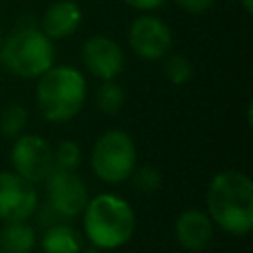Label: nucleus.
Returning <instances> with one entry per match:
<instances>
[{"instance_id":"f257e3e1","label":"nucleus","mask_w":253,"mask_h":253,"mask_svg":"<svg viewBox=\"0 0 253 253\" xmlns=\"http://www.w3.org/2000/svg\"><path fill=\"white\" fill-rule=\"evenodd\" d=\"M210 219L231 235L253 229V182L239 170L217 172L206 192Z\"/></svg>"},{"instance_id":"f03ea898","label":"nucleus","mask_w":253,"mask_h":253,"mask_svg":"<svg viewBox=\"0 0 253 253\" xmlns=\"http://www.w3.org/2000/svg\"><path fill=\"white\" fill-rule=\"evenodd\" d=\"M87 99V79L73 65H51L38 77L36 103L49 123L71 121Z\"/></svg>"},{"instance_id":"7ed1b4c3","label":"nucleus","mask_w":253,"mask_h":253,"mask_svg":"<svg viewBox=\"0 0 253 253\" xmlns=\"http://www.w3.org/2000/svg\"><path fill=\"white\" fill-rule=\"evenodd\" d=\"M136 217L126 200L117 194H97L83 210V229L97 249H119L134 233Z\"/></svg>"},{"instance_id":"20e7f679","label":"nucleus","mask_w":253,"mask_h":253,"mask_svg":"<svg viewBox=\"0 0 253 253\" xmlns=\"http://www.w3.org/2000/svg\"><path fill=\"white\" fill-rule=\"evenodd\" d=\"M0 63L16 77L38 79L55 63L53 42L40 28H18L0 43Z\"/></svg>"},{"instance_id":"39448f33","label":"nucleus","mask_w":253,"mask_h":253,"mask_svg":"<svg viewBox=\"0 0 253 253\" xmlns=\"http://www.w3.org/2000/svg\"><path fill=\"white\" fill-rule=\"evenodd\" d=\"M91 170L105 184H123L136 168V146L128 132L105 130L91 148Z\"/></svg>"},{"instance_id":"423d86ee","label":"nucleus","mask_w":253,"mask_h":253,"mask_svg":"<svg viewBox=\"0 0 253 253\" xmlns=\"http://www.w3.org/2000/svg\"><path fill=\"white\" fill-rule=\"evenodd\" d=\"M10 162L14 172L32 184L45 182L47 176L55 170L53 148L40 134H20L14 138L10 148Z\"/></svg>"},{"instance_id":"0eeeda50","label":"nucleus","mask_w":253,"mask_h":253,"mask_svg":"<svg viewBox=\"0 0 253 253\" xmlns=\"http://www.w3.org/2000/svg\"><path fill=\"white\" fill-rule=\"evenodd\" d=\"M126 42L136 57L144 61H160L172 47V30L158 16L140 14L130 22Z\"/></svg>"},{"instance_id":"6e6552de","label":"nucleus","mask_w":253,"mask_h":253,"mask_svg":"<svg viewBox=\"0 0 253 253\" xmlns=\"http://www.w3.org/2000/svg\"><path fill=\"white\" fill-rule=\"evenodd\" d=\"M45 182H47L49 210L55 215L73 219L79 213H83L89 202V192H87L85 182L75 172L53 170Z\"/></svg>"},{"instance_id":"1a4fd4ad","label":"nucleus","mask_w":253,"mask_h":253,"mask_svg":"<svg viewBox=\"0 0 253 253\" xmlns=\"http://www.w3.org/2000/svg\"><path fill=\"white\" fill-rule=\"evenodd\" d=\"M38 210V192L32 182L18 176L14 170L0 172V219L28 221Z\"/></svg>"},{"instance_id":"9d476101","label":"nucleus","mask_w":253,"mask_h":253,"mask_svg":"<svg viewBox=\"0 0 253 253\" xmlns=\"http://www.w3.org/2000/svg\"><path fill=\"white\" fill-rule=\"evenodd\" d=\"M81 61L93 77L101 81H113L125 69V51L109 36L97 34L83 42Z\"/></svg>"},{"instance_id":"9b49d317","label":"nucleus","mask_w":253,"mask_h":253,"mask_svg":"<svg viewBox=\"0 0 253 253\" xmlns=\"http://www.w3.org/2000/svg\"><path fill=\"white\" fill-rule=\"evenodd\" d=\"M174 231H176L178 243L186 251L200 253L208 249L213 239V221L210 219L206 211L198 208H190V210H184L176 217Z\"/></svg>"},{"instance_id":"f8f14e48","label":"nucleus","mask_w":253,"mask_h":253,"mask_svg":"<svg viewBox=\"0 0 253 253\" xmlns=\"http://www.w3.org/2000/svg\"><path fill=\"white\" fill-rule=\"evenodd\" d=\"M83 12L77 2L73 0H55L45 8L40 20V30L53 42V40H63L69 38L77 32L81 26Z\"/></svg>"},{"instance_id":"ddd939ff","label":"nucleus","mask_w":253,"mask_h":253,"mask_svg":"<svg viewBox=\"0 0 253 253\" xmlns=\"http://www.w3.org/2000/svg\"><path fill=\"white\" fill-rule=\"evenodd\" d=\"M36 231L26 221H8L0 231V253H32Z\"/></svg>"},{"instance_id":"4468645a","label":"nucleus","mask_w":253,"mask_h":253,"mask_svg":"<svg viewBox=\"0 0 253 253\" xmlns=\"http://www.w3.org/2000/svg\"><path fill=\"white\" fill-rule=\"evenodd\" d=\"M42 251L43 253H79L81 237L67 223H53L42 235Z\"/></svg>"},{"instance_id":"2eb2a0df","label":"nucleus","mask_w":253,"mask_h":253,"mask_svg":"<svg viewBox=\"0 0 253 253\" xmlns=\"http://www.w3.org/2000/svg\"><path fill=\"white\" fill-rule=\"evenodd\" d=\"M125 101H126L125 89L115 79L113 81H101L97 95H95V103L103 115H111V117L117 115L125 107Z\"/></svg>"},{"instance_id":"dca6fc26","label":"nucleus","mask_w":253,"mask_h":253,"mask_svg":"<svg viewBox=\"0 0 253 253\" xmlns=\"http://www.w3.org/2000/svg\"><path fill=\"white\" fill-rule=\"evenodd\" d=\"M28 111H26V107H22V105H8L2 113H0V130H2V134L6 136V138H18L22 132H24V128L28 126Z\"/></svg>"},{"instance_id":"f3484780","label":"nucleus","mask_w":253,"mask_h":253,"mask_svg":"<svg viewBox=\"0 0 253 253\" xmlns=\"http://www.w3.org/2000/svg\"><path fill=\"white\" fill-rule=\"evenodd\" d=\"M164 75L172 85H184L194 77L192 61L180 53L168 55L164 57Z\"/></svg>"},{"instance_id":"a211bd4d","label":"nucleus","mask_w":253,"mask_h":253,"mask_svg":"<svg viewBox=\"0 0 253 253\" xmlns=\"http://www.w3.org/2000/svg\"><path fill=\"white\" fill-rule=\"evenodd\" d=\"M81 164V148L75 140H61L53 148V166L55 170L75 172Z\"/></svg>"},{"instance_id":"6ab92c4d","label":"nucleus","mask_w":253,"mask_h":253,"mask_svg":"<svg viewBox=\"0 0 253 253\" xmlns=\"http://www.w3.org/2000/svg\"><path fill=\"white\" fill-rule=\"evenodd\" d=\"M130 178H132L134 190L140 192V194H152V192H156V190L160 188V184H162L160 172H158L154 166H150V164H144V166H140V168H134L132 174H130Z\"/></svg>"},{"instance_id":"aec40b11","label":"nucleus","mask_w":253,"mask_h":253,"mask_svg":"<svg viewBox=\"0 0 253 253\" xmlns=\"http://www.w3.org/2000/svg\"><path fill=\"white\" fill-rule=\"evenodd\" d=\"M174 2L182 12L190 16H202L213 6V0H174Z\"/></svg>"},{"instance_id":"412c9836","label":"nucleus","mask_w":253,"mask_h":253,"mask_svg":"<svg viewBox=\"0 0 253 253\" xmlns=\"http://www.w3.org/2000/svg\"><path fill=\"white\" fill-rule=\"evenodd\" d=\"M121 2L126 4L128 8H132V10H138V12L146 14V12H152V10L162 8L168 0H121Z\"/></svg>"},{"instance_id":"4be33fe9","label":"nucleus","mask_w":253,"mask_h":253,"mask_svg":"<svg viewBox=\"0 0 253 253\" xmlns=\"http://www.w3.org/2000/svg\"><path fill=\"white\" fill-rule=\"evenodd\" d=\"M239 4L247 14H253V0H239Z\"/></svg>"},{"instance_id":"5701e85b","label":"nucleus","mask_w":253,"mask_h":253,"mask_svg":"<svg viewBox=\"0 0 253 253\" xmlns=\"http://www.w3.org/2000/svg\"><path fill=\"white\" fill-rule=\"evenodd\" d=\"M0 43H2V36H0Z\"/></svg>"}]
</instances>
